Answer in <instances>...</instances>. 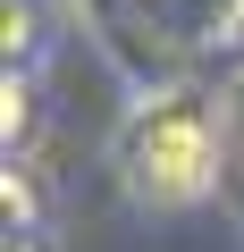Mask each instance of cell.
Segmentation results:
<instances>
[{
	"label": "cell",
	"mask_w": 244,
	"mask_h": 252,
	"mask_svg": "<svg viewBox=\"0 0 244 252\" xmlns=\"http://www.w3.org/2000/svg\"><path fill=\"white\" fill-rule=\"evenodd\" d=\"M210 160H219V135H210V109L194 93H160L135 109L127 126V177L143 202H194L210 185Z\"/></svg>",
	"instance_id": "1"
}]
</instances>
